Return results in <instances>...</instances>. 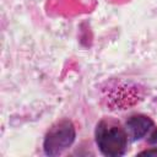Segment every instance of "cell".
I'll list each match as a JSON object with an SVG mask.
<instances>
[{
    "label": "cell",
    "mask_w": 157,
    "mask_h": 157,
    "mask_svg": "<svg viewBox=\"0 0 157 157\" xmlns=\"http://www.w3.org/2000/svg\"><path fill=\"white\" fill-rule=\"evenodd\" d=\"M140 155H142V156H157V150H148V151L141 152Z\"/></svg>",
    "instance_id": "4"
},
{
    "label": "cell",
    "mask_w": 157,
    "mask_h": 157,
    "mask_svg": "<svg viewBox=\"0 0 157 157\" xmlns=\"http://www.w3.org/2000/svg\"><path fill=\"white\" fill-rule=\"evenodd\" d=\"M151 126H152V120L144 115L131 117L126 121V131L128 135L131 137V140L141 139Z\"/></svg>",
    "instance_id": "3"
},
{
    "label": "cell",
    "mask_w": 157,
    "mask_h": 157,
    "mask_svg": "<svg viewBox=\"0 0 157 157\" xmlns=\"http://www.w3.org/2000/svg\"><path fill=\"white\" fill-rule=\"evenodd\" d=\"M152 139H150V142H157V131L151 136Z\"/></svg>",
    "instance_id": "5"
},
{
    "label": "cell",
    "mask_w": 157,
    "mask_h": 157,
    "mask_svg": "<svg viewBox=\"0 0 157 157\" xmlns=\"http://www.w3.org/2000/svg\"><path fill=\"white\" fill-rule=\"evenodd\" d=\"M75 131L71 123L64 120L53 126L44 141V150L47 155L56 156L67 148L74 141Z\"/></svg>",
    "instance_id": "2"
},
{
    "label": "cell",
    "mask_w": 157,
    "mask_h": 157,
    "mask_svg": "<svg viewBox=\"0 0 157 157\" xmlns=\"http://www.w3.org/2000/svg\"><path fill=\"white\" fill-rule=\"evenodd\" d=\"M96 140L103 155L115 157L124 153L128 135L119 124L109 120H102L97 125Z\"/></svg>",
    "instance_id": "1"
}]
</instances>
